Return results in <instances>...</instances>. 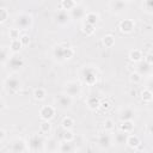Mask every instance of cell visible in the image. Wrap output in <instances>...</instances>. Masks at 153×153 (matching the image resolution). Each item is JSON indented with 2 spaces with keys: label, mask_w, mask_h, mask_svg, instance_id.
Masks as SVG:
<instances>
[{
  "label": "cell",
  "mask_w": 153,
  "mask_h": 153,
  "mask_svg": "<svg viewBox=\"0 0 153 153\" xmlns=\"http://www.w3.org/2000/svg\"><path fill=\"white\" fill-rule=\"evenodd\" d=\"M135 115H136V112H135L134 108H131L129 105L121 108L118 111V118L121 120V122L122 121H134Z\"/></svg>",
  "instance_id": "12"
},
{
  "label": "cell",
  "mask_w": 153,
  "mask_h": 153,
  "mask_svg": "<svg viewBox=\"0 0 153 153\" xmlns=\"http://www.w3.org/2000/svg\"><path fill=\"white\" fill-rule=\"evenodd\" d=\"M23 84L22 80L16 75H8L4 80V87L8 93H17L20 91Z\"/></svg>",
  "instance_id": "5"
},
{
  "label": "cell",
  "mask_w": 153,
  "mask_h": 153,
  "mask_svg": "<svg viewBox=\"0 0 153 153\" xmlns=\"http://www.w3.org/2000/svg\"><path fill=\"white\" fill-rule=\"evenodd\" d=\"M148 63H151L152 66H153V50H151L148 54H147V56H146V59H145Z\"/></svg>",
  "instance_id": "43"
},
{
  "label": "cell",
  "mask_w": 153,
  "mask_h": 153,
  "mask_svg": "<svg viewBox=\"0 0 153 153\" xmlns=\"http://www.w3.org/2000/svg\"><path fill=\"white\" fill-rule=\"evenodd\" d=\"M128 4L129 1H124V0H111L108 2V7L112 13L121 14L124 10H127Z\"/></svg>",
  "instance_id": "9"
},
{
  "label": "cell",
  "mask_w": 153,
  "mask_h": 153,
  "mask_svg": "<svg viewBox=\"0 0 153 153\" xmlns=\"http://www.w3.org/2000/svg\"><path fill=\"white\" fill-rule=\"evenodd\" d=\"M128 135L127 133L122 131V130H118L116 133H114L112 137H114V142L116 145H126L127 143V139H128Z\"/></svg>",
  "instance_id": "22"
},
{
  "label": "cell",
  "mask_w": 153,
  "mask_h": 153,
  "mask_svg": "<svg viewBox=\"0 0 153 153\" xmlns=\"http://www.w3.org/2000/svg\"><path fill=\"white\" fill-rule=\"evenodd\" d=\"M13 24H14V27L19 29L20 31L22 30H29L33 24V18H32V16L30 13L19 12V13H17L14 16Z\"/></svg>",
  "instance_id": "2"
},
{
  "label": "cell",
  "mask_w": 153,
  "mask_h": 153,
  "mask_svg": "<svg viewBox=\"0 0 153 153\" xmlns=\"http://www.w3.org/2000/svg\"><path fill=\"white\" fill-rule=\"evenodd\" d=\"M61 127H62L65 130H71V129L74 127V120H73L71 116L63 117L62 121H61Z\"/></svg>",
  "instance_id": "30"
},
{
  "label": "cell",
  "mask_w": 153,
  "mask_h": 153,
  "mask_svg": "<svg viewBox=\"0 0 153 153\" xmlns=\"http://www.w3.org/2000/svg\"><path fill=\"white\" fill-rule=\"evenodd\" d=\"M75 152H76V145L74 142L60 141L59 153H75Z\"/></svg>",
  "instance_id": "20"
},
{
  "label": "cell",
  "mask_w": 153,
  "mask_h": 153,
  "mask_svg": "<svg viewBox=\"0 0 153 153\" xmlns=\"http://www.w3.org/2000/svg\"><path fill=\"white\" fill-rule=\"evenodd\" d=\"M10 149L12 153H24L27 151L26 141L22 137H16L12 140V142L10 145Z\"/></svg>",
  "instance_id": "10"
},
{
  "label": "cell",
  "mask_w": 153,
  "mask_h": 153,
  "mask_svg": "<svg viewBox=\"0 0 153 153\" xmlns=\"http://www.w3.org/2000/svg\"><path fill=\"white\" fill-rule=\"evenodd\" d=\"M85 14H86L85 10L80 6H76L74 10H72L69 12V16L72 19H82V18H85Z\"/></svg>",
  "instance_id": "26"
},
{
  "label": "cell",
  "mask_w": 153,
  "mask_h": 153,
  "mask_svg": "<svg viewBox=\"0 0 153 153\" xmlns=\"http://www.w3.org/2000/svg\"><path fill=\"white\" fill-rule=\"evenodd\" d=\"M102 43L104 44L105 48H112L115 45V37L112 35H110V33L109 35H105L102 38Z\"/></svg>",
  "instance_id": "33"
},
{
  "label": "cell",
  "mask_w": 153,
  "mask_h": 153,
  "mask_svg": "<svg viewBox=\"0 0 153 153\" xmlns=\"http://www.w3.org/2000/svg\"><path fill=\"white\" fill-rule=\"evenodd\" d=\"M80 78L84 81V84H86L87 86H93L98 81V72L92 66H85L81 69Z\"/></svg>",
  "instance_id": "3"
},
{
  "label": "cell",
  "mask_w": 153,
  "mask_h": 153,
  "mask_svg": "<svg viewBox=\"0 0 153 153\" xmlns=\"http://www.w3.org/2000/svg\"><path fill=\"white\" fill-rule=\"evenodd\" d=\"M135 153H145L143 151H137V152H135Z\"/></svg>",
  "instance_id": "48"
},
{
  "label": "cell",
  "mask_w": 153,
  "mask_h": 153,
  "mask_svg": "<svg viewBox=\"0 0 153 153\" xmlns=\"http://www.w3.org/2000/svg\"><path fill=\"white\" fill-rule=\"evenodd\" d=\"M59 147H60V141H57L55 137H48L44 141L43 151L44 153H55L59 152Z\"/></svg>",
  "instance_id": "14"
},
{
  "label": "cell",
  "mask_w": 153,
  "mask_h": 153,
  "mask_svg": "<svg viewBox=\"0 0 153 153\" xmlns=\"http://www.w3.org/2000/svg\"><path fill=\"white\" fill-rule=\"evenodd\" d=\"M5 106H6V104H5L4 99H1V110H2V109H5Z\"/></svg>",
  "instance_id": "47"
},
{
  "label": "cell",
  "mask_w": 153,
  "mask_h": 153,
  "mask_svg": "<svg viewBox=\"0 0 153 153\" xmlns=\"http://www.w3.org/2000/svg\"><path fill=\"white\" fill-rule=\"evenodd\" d=\"M55 153H59V152H55Z\"/></svg>",
  "instance_id": "49"
},
{
  "label": "cell",
  "mask_w": 153,
  "mask_h": 153,
  "mask_svg": "<svg viewBox=\"0 0 153 153\" xmlns=\"http://www.w3.org/2000/svg\"><path fill=\"white\" fill-rule=\"evenodd\" d=\"M100 102H102V99H100L98 96H94V94L88 96V97L86 98V100H85L86 106H87L90 110H92V111H96L97 109L100 108Z\"/></svg>",
  "instance_id": "18"
},
{
  "label": "cell",
  "mask_w": 153,
  "mask_h": 153,
  "mask_svg": "<svg viewBox=\"0 0 153 153\" xmlns=\"http://www.w3.org/2000/svg\"><path fill=\"white\" fill-rule=\"evenodd\" d=\"M110 108V102L109 100H102L100 102V108L99 109H102V110H108Z\"/></svg>",
  "instance_id": "42"
},
{
  "label": "cell",
  "mask_w": 153,
  "mask_h": 153,
  "mask_svg": "<svg viewBox=\"0 0 153 153\" xmlns=\"http://www.w3.org/2000/svg\"><path fill=\"white\" fill-rule=\"evenodd\" d=\"M6 66L8 67L10 71H12L14 73L19 72L24 67V59L19 54H12V56L10 57V60H8Z\"/></svg>",
  "instance_id": "7"
},
{
  "label": "cell",
  "mask_w": 153,
  "mask_h": 153,
  "mask_svg": "<svg viewBox=\"0 0 153 153\" xmlns=\"http://www.w3.org/2000/svg\"><path fill=\"white\" fill-rule=\"evenodd\" d=\"M20 42H22L23 47L29 45V43H30V36H29L27 33H22V36H20Z\"/></svg>",
  "instance_id": "41"
},
{
  "label": "cell",
  "mask_w": 153,
  "mask_h": 153,
  "mask_svg": "<svg viewBox=\"0 0 153 153\" xmlns=\"http://www.w3.org/2000/svg\"><path fill=\"white\" fill-rule=\"evenodd\" d=\"M55 112H56V109L53 105H43L41 106L38 115L42 121H50L55 116Z\"/></svg>",
  "instance_id": "13"
},
{
  "label": "cell",
  "mask_w": 153,
  "mask_h": 153,
  "mask_svg": "<svg viewBox=\"0 0 153 153\" xmlns=\"http://www.w3.org/2000/svg\"><path fill=\"white\" fill-rule=\"evenodd\" d=\"M61 141H67V142H74V139H75V134L72 131V129L71 130H65L63 129V131H62V134H61Z\"/></svg>",
  "instance_id": "34"
},
{
  "label": "cell",
  "mask_w": 153,
  "mask_h": 153,
  "mask_svg": "<svg viewBox=\"0 0 153 153\" xmlns=\"http://www.w3.org/2000/svg\"><path fill=\"white\" fill-rule=\"evenodd\" d=\"M141 80H142V75H140L136 71H134V72L130 73V75H129V81H130L131 84L137 85V84L141 82Z\"/></svg>",
  "instance_id": "38"
},
{
  "label": "cell",
  "mask_w": 153,
  "mask_h": 153,
  "mask_svg": "<svg viewBox=\"0 0 153 153\" xmlns=\"http://www.w3.org/2000/svg\"><path fill=\"white\" fill-rule=\"evenodd\" d=\"M142 8L146 13H153V0H145L142 4Z\"/></svg>",
  "instance_id": "40"
},
{
  "label": "cell",
  "mask_w": 153,
  "mask_h": 153,
  "mask_svg": "<svg viewBox=\"0 0 153 153\" xmlns=\"http://www.w3.org/2000/svg\"><path fill=\"white\" fill-rule=\"evenodd\" d=\"M82 2H80V1H74V0H61L60 2H59V8L61 10V11H66V12H71L72 10H74L76 6H79V5H81Z\"/></svg>",
  "instance_id": "17"
},
{
  "label": "cell",
  "mask_w": 153,
  "mask_h": 153,
  "mask_svg": "<svg viewBox=\"0 0 153 153\" xmlns=\"http://www.w3.org/2000/svg\"><path fill=\"white\" fill-rule=\"evenodd\" d=\"M128 57L134 63H139L140 61L143 60V55H142V51L140 49H133V50H130Z\"/></svg>",
  "instance_id": "24"
},
{
  "label": "cell",
  "mask_w": 153,
  "mask_h": 153,
  "mask_svg": "<svg viewBox=\"0 0 153 153\" xmlns=\"http://www.w3.org/2000/svg\"><path fill=\"white\" fill-rule=\"evenodd\" d=\"M55 20H56V23H57L59 25L65 26V25H67V24L72 20V18H71V16H69L68 12L60 10V11H57V13L55 14Z\"/></svg>",
  "instance_id": "19"
},
{
  "label": "cell",
  "mask_w": 153,
  "mask_h": 153,
  "mask_svg": "<svg viewBox=\"0 0 153 153\" xmlns=\"http://www.w3.org/2000/svg\"><path fill=\"white\" fill-rule=\"evenodd\" d=\"M74 54H75V50L73 49V47L65 43H60L53 48V56L55 57V60L60 62L71 60L74 56Z\"/></svg>",
  "instance_id": "1"
},
{
  "label": "cell",
  "mask_w": 153,
  "mask_h": 153,
  "mask_svg": "<svg viewBox=\"0 0 153 153\" xmlns=\"http://www.w3.org/2000/svg\"><path fill=\"white\" fill-rule=\"evenodd\" d=\"M103 128L106 133H112L114 129H115V122L110 118H106L104 122H103Z\"/></svg>",
  "instance_id": "37"
},
{
  "label": "cell",
  "mask_w": 153,
  "mask_h": 153,
  "mask_svg": "<svg viewBox=\"0 0 153 153\" xmlns=\"http://www.w3.org/2000/svg\"><path fill=\"white\" fill-rule=\"evenodd\" d=\"M140 97H141L142 102H145V103H149V102L153 100V92H152L151 90H148L147 87H145V88L141 91Z\"/></svg>",
  "instance_id": "31"
},
{
  "label": "cell",
  "mask_w": 153,
  "mask_h": 153,
  "mask_svg": "<svg viewBox=\"0 0 153 153\" xmlns=\"http://www.w3.org/2000/svg\"><path fill=\"white\" fill-rule=\"evenodd\" d=\"M11 56H12V54H11L10 48H6L5 45H2V47H1V55H0L1 65H2V66H6Z\"/></svg>",
  "instance_id": "27"
},
{
  "label": "cell",
  "mask_w": 153,
  "mask_h": 153,
  "mask_svg": "<svg viewBox=\"0 0 153 153\" xmlns=\"http://www.w3.org/2000/svg\"><path fill=\"white\" fill-rule=\"evenodd\" d=\"M32 96H33V98L36 100H44L45 97H47V91L43 87H37V88L33 90Z\"/></svg>",
  "instance_id": "29"
},
{
  "label": "cell",
  "mask_w": 153,
  "mask_h": 153,
  "mask_svg": "<svg viewBox=\"0 0 153 153\" xmlns=\"http://www.w3.org/2000/svg\"><path fill=\"white\" fill-rule=\"evenodd\" d=\"M112 142H114V137L110 135V133H106V131L99 134L98 137H97V143L103 149L110 148L112 146Z\"/></svg>",
  "instance_id": "11"
},
{
  "label": "cell",
  "mask_w": 153,
  "mask_h": 153,
  "mask_svg": "<svg viewBox=\"0 0 153 153\" xmlns=\"http://www.w3.org/2000/svg\"><path fill=\"white\" fill-rule=\"evenodd\" d=\"M141 141H140V137L135 134H129L128 135V139H127V146L130 147L131 149H136L139 146H140Z\"/></svg>",
  "instance_id": "23"
},
{
  "label": "cell",
  "mask_w": 153,
  "mask_h": 153,
  "mask_svg": "<svg viewBox=\"0 0 153 153\" xmlns=\"http://www.w3.org/2000/svg\"><path fill=\"white\" fill-rule=\"evenodd\" d=\"M10 50H11V53L12 54H18L20 50H22V48H23V44H22V42H20V39H16V41H11L10 42Z\"/></svg>",
  "instance_id": "28"
},
{
  "label": "cell",
  "mask_w": 153,
  "mask_h": 153,
  "mask_svg": "<svg viewBox=\"0 0 153 153\" xmlns=\"http://www.w3.org/2000/svg\"><path fill=\"white\" fill-rule=\"evenodd\" d=\"M140 75L146 76V75H152V71H153V66L151 63H148L146 60L140 61L139 63H136V69H135Z\"/></svg>",
  "instance_id": "15"
},
{
  "label": "cell",
  "mask_w": 153,
  "mask_h": 153,
  "mask_svg": "<svg viewBox=\"0 0 153 153\" xmlns=\"http://www.w3.org/2000/svg\"><path fill=\"white\" fill-rule=\"evenodd\" d=\"M51 131V124L49 121H41L39 123V133L44 135H49Z\"/></svg>",
  "instance_id": "32"
},
{
  "label": "cell",
  "mask_w": 153,
  "mask_h": 153,
  "mask_svg": "<svg viewBox=\"0 0 153 153\" xmlns=\"http://www.w3.org/2000/svg\"><path fill=\"white\" fill-rule=\"evenodd\" d=\"M10 17V12L6 7H0V23L4 24Z\"/></svg>",
  "instance_id": "39"
},
{
  "label": "cell",
  "mask_w": 153,
  "mask_h": 153,
  "mask_svg": "<svg viewBox=\"0 0 153 153\" xmlns=\"http://www.w3.org/2000/svg\"><path fill=\"white\" fill-rule=\"evenodd\" d=\"M55 103H56V105H57L59 109H61V110H67V109H69V108L72 106V104H73V98L69 97L68 94H66L65 92H62V93H60V94L56 96Z\"/></svg>",
  "instance_id": "8"
},
{
  "label": "cell",
  "mask_w": 153,
  "mask_h": 153,
  "mask_svg": "<svg viewBox=\"0 0 153 153\" xmlns=\"http://www.w3.org/2000/svg\"><path fill=\"white\" fill-rule=\"evenodd\" d=\"M118 29L121 32L123 33H130L134 31L135 29V22L130 18H127V19H122L120 23H118Z\"/></svg>",
  "instance_id": "16"
},
{
  "label": "cell",
  "mask_w": 153,
  "mask_h": 153,
  "mask_svg": "<svg viewBox=\"0 0 153 153\" xmlns=\"http://www.w3.org/2000/svg\"><path fill=\"white\" fill-rule=\"evenodd\" d=\"M20 36H22V32L17 27H12L8 30V37L11 41H16V39H20Z\"/></svg>",
  "instance_id": "36"
},
{
  "label": "cell",
  "mask_w": 153,
  "mask_h": 153,
  "mask_svg": "<svg viewBox=\"0 0 153 153\" xmlns=\"http://www.w3.org/2000/svg\"><path fill=\"white\" fill-rule=\"evenodd\" d=\"M44 141L45 139H43V136L41 134H31L27 139H26V145H27V151L31 153H36L41 149H43L44 146Z\"/></svg>",
  "instance_id": "4"
},
{
  "label": "cell",
  "mask_w": 153,
  "mask_h": 153,
  "mask_svg": "<svg viewBox=\"0 0 153 153\" xmlns=\"http://www.w3.org/2000/svg\"><path fill=\"white\" fill-rule=\"evenodd\" d=\"M134 128H135L134 121H122L120 123V130H122V131H124L127 134H131Z\"/></svg>",
  "instance_id": "25"
},
{
  "label": "cell",
  "mask_w": 153,
  "mask_h": 153,
  "mask_svg": "<svg viewBox=\"0 0 153 153\" xmlns=\"http://www.w3.org/2000/svg\"><path fill=\"white\" fill-rule=\"evenodd\" d=\"M147 88L153 92V74L151 75V79H149V81H148V84H147Z\"/></svg>",
  "instance_id": "46"
},
{
  "label": "cell",
  "mask_w": 153,
  "mask_h": 153,
  "mask_svg": "<svg viewBox=\"0 0 153 153\" xmlns=\"http://www.w3.org/2000/svg\"><path fill=\"white\" fill-rule=\"evenodd\" d=\"M81 30H82V32H84L86 36H91V35H93L94 31H96V25H91V24L84 22L82 25H81Z\"/></svg>",
  "instance_id": "35"
},
{
  "label": "cell",
  "mask_w": 153,
  "mask_h": 153,
  "mask_svg": "<svg viewBox=\"0 0 153 153\" xmlns=\"http://www.w3.org/2000/svg\"><path fill=\"white\" fill-rule=\"evenodd\" d=\"M63 92L66 94H68L69 97L72 98H78L80 97L81 94V86L78 81H74V80H69L65 84V90Z\"/></svg>",
  "instance_id": "6"
},
{
  "label": "cell",
  "mask_w": 153,
  "mask_h": 153,
  "mask_svg": "<svg viewBox=\"0 0 153 153\" xmlns=\"http://www.w3.org/2000/svg\"><path fill=\"white\" fill-rule=\"evenodd\" d=\"M6 139V131L5 129H0V142H4Z\"/></svg>",
  "instance_id": "45"
},
{
  "label": "cell",
  "mask_w": 153,
  "mask_h": 153,
  "mask_svg": "<svg viewBox=\"0 0 153 153\" xmlns=\"http://www.w3.org/2000/svg\"><path fill=\"white\" fill-rule=\"evenodd\" d=\"M147 134H149L153 137V122H149L147 124Z\"/></svg>",
  "instance_id": "44"
},
{
  "label": "cell",
  "mask_w": 153,
  "mask_h": 153,
  "mask_svg": "<svg viewBox=\"0 0 153 153\" xmlns=\"http://www.w3.org/2000/svg\"><path fill=\"white\" fill-rule=\"evenodd\" d=\"M100 17H99V13L98 12H94V11H88L86 12L85 14V18H84V22L85 23H88L91 25H97V23L99 22Z\"/></svg>",
  "instance_id": "21"
}]
</instances>
